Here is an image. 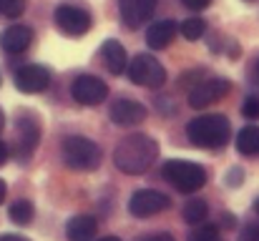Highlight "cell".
<instances>
[{"instance_id": "cell-1", "label": "cell", "mask_w": 259, "mask_h": 241, "mask_svg": "<svg viewBox=\"0 0 259 241\" xmlns=\"http://www.w3.org/2000/svg\"><path fill=\"white\" fill-rule=\"evenodd\" d=\"M156 159H159V143L146 133H131V136L121 138L116 151H113L116 168L121 173H128V176L146 173Z\"/></svg>"}, {"instance_id": "cell-2", "label": "cell", "mask_w": 259, "mask_h": 241, "mask_svg": "<svg viewBox=\"0 0 259 241\" xmlns=\"http://www.w3.org/2000/svg\"><path fill=\"white\" fill-rule=\"evenodd\" d=\"M229 121L227 116L222 113H206V116H199L194 118L189 126H186V136L194 146L199 149H222L227 141H229Z\"/></svg>"}, {"instance_id": "cell-3", "label": "cell", "mask_w": 259, "mask_h": 241, "mask_svg": "<svg viewBox=\"0 0 259 241\" xmlns=\"http://www.w3.org/2000/svg\"><path fill=\"white\" fill-rule=\"evenodd\" d=\"M63 161L73 171H96L101 166V149L96 141L86 136H68L63 138Z\"/></svg>"}, {"instance_id": "cell-4", "label": "cell", "mask_w": 259, "mask_h": 241, "mask_svg": "<svg viewBox=\"0 0 259 241\" xmlns=\"http://www.w3.org/2000/svg\"><path fill=\"white\" fill-rule=\"evenodd\" d=\"M161 173H164V178H166L171 186H176L181 194H194V191H199V188L206 183V171H204V166H199V163H194V161L171 159L164 163Z\"/></svg>"}, {"instance_id": "cell-5", "label": "cell", "mask_w": 259, "mask_h": 241, "mask_svg": "<svg viewBox=\"0 0 259 241\" xmlns=\"http://www.w3.org/2000/svg\"><path fill=\"white\" fill-rule=\"evenodd\" d=\"M38 143H40V118L33 111H20L15 118V159H30Z\"/></svg>"}, {"instance_id": "cell-6", "label": "cell", "mask_w": 259, "mask_h": 241, "mask_svg": "<svg viewBox=\"0 0 259 241\" xmlns=\"http://www.w3.org/2000/svg\"><path fill=\"white\" fill-rule=\"evenodd\" d=\"M128 78L134 80L136 85H146V88H159V85H164V80H166V71H164V66L154 58V56H149V53H139L131 63H128Z\"/></svg>"}, {"instance_id": "cell-7", "label": "cell", "mask_w": 259, "mask_h": 241, "mask_svg": "<svg viewBox=\"0 0 259 241\" xmlns=\"http://www.w3.org/2000/svg\"><path fill=\"white\" fill-rule=\"evenodd\" d=\"M53 18H56L58 30L68 38L86 35L91 30V15H88V10L78 8V5H58Z\"/></svg>"}, {"instance_id": "cell-8", "label": "cell", "mask_w": 259, "mask_h": 241, "mask_svg": "<svg viewBox=\"0 0 259 241\" xmlns=\"http://www.w3.org/2000/svg\"><path fill=\"white\" fill-rule=\"evenodd\" d=\"M171 206V199L161 191H154V188H141L131 196L128 201V211L136 216V219H149V216H156L161 211H166Z\"/></svg>"}, {"instance_id": "cell-9", "label": "cell", "mask_w": 259, "mask_h": 241, "mask_svg": "<svg viewBox=\"0 0 259 241\" xmlns=\"http://www.w3.org/2000/svg\"><path fill=\"white\" fill-rule=\"evenodd\" d=\"M229 93V80L224 78H209V80H199L191 90H189V106L191 108H204L217 103L219 98H224Z\"/></svg>"}, {"instance_id": "cell-10", "label": "cell", "mask_w": 259, "mask_h": 241, "mask_svg": "<svg viewBox=\"0 0 259 241\" xmlns=\"http://www.w3.org/2000/svg\"><path fill=\"white\" fill-rule=\"evenodd\" d=\"M71 95L81 106H98L108 95V88H106L103 80L96 78V76H78L73 80V85H71Z\"/></svg>"}, {"instance_id": "cell-11", "label": "cell", "mask_w": 259, "mask_h": 241, "mask_svg": "<svg viewBox=\"0 0 259 241\" xmlns=\"http://www.w3.org/2000/svg\"><path fill=\"white\" fill-rule=\"evenodd\" d=\"M51 85V71L46 66L30 63L15 71V88L20 93H43Z\"/></svg>"}, {"instance_id": "cell-12", "label": "cell", "mask_w": 259, "mask_h": 241, "mask_svg": "<svg viewBox=\"0 0 259 241\" xmlns=\"http://www.w3.org/2000/svg\"><path fill=\"white\" fill-rule=\"evenodd\" d=\"M156 3L159 0H118V15H121V23L131 30L141 28L156 10Z\"/></svg>"}, {"instance_id": "cell-13", "label": "cell", "mask_w": 259, "mask_h": 241, "mask_svg": "<svg viewBox=\"0 0 259 241\" xmlns=\"http://www.w3.org/2000/svg\"><path fill=\"white\" fill-rule=\"evenodd\" d=\"M146 118V106L134 98H118L111 106V121L116 126H139Z\"/></svg>"}, {"instance_id": "cell-14", "label": "cell", "mask_w": 259, "mask_h": 241, "mask_svg": "<svg viewBox=\"0 0 259 241\" xmlns=\"http://www.w3.org/2000/svg\"><path fill=\"white\" fill-rule=\"evenodd\" d=\"M33 43V30L28 25H10L3 35H0V48L10 56L25 53Z\"/></svg>"}, {"instance_id": "cell-15", "label": "cell", "mask_w": 259, "mask_h": 241, "mask_svg": "<svg viewBox=\"0 0 259 241\" xmlns=\"http://www.w3.org/2000/svg\"><path fill=\"white\" fill-rule=\"evenodd\" d=\"M101 53H103V61H106L108 73L121 76L123 71H128V56H126V48H123L118 40L108 38V40L101 45Z\"/></svg>"}, {"instance_id": "cell-16", "label": "cell", "mask_w": 259, "mask_h": 241, "mask_svg": "<svg viewBox=\"0 0 259 241\" xmlns=\"http://www.w3.org/2000/svg\"><path fill=\"white\" fill-rule=\"evenodd\" d=\"M96 229H98V224H96L93 216L78 214V216H73V219L66 224V236L71 241H91L96 236Z\"/></svg>"}, {"instance_id": "cell-17", "label": "cell", "mask_w": 259, "mask_h": 241, "mask_svg": "<svg viewBox=\"0 0 259 241\" xmlns=\"http://www.w3.org/2000/svg\"><path fill=\"white\" fill-rule=\"evenodd\" d=\"M176 30H179V28H176L174 20H159V23H154V25L149 28V33H146V43H149L154 51H164V48L174 40Z\"/></svg>"}, {"instance_id": "cell-18", "label": "cell", "mask_w": 259, "mask_h": 241, "mask_svg": "<svg viewBox=\"0 0 259 241\" xmlns=\"http://www.w3.org/2000/svg\"><path fill=\"white\" fill-rule=\"evenodd\" d=\"M237 151L242 156H259V126H244L239 131Z\"/></svg>"}, {"instance_id": "cell-19", "label": "cell", "mask_w": 259, "mask_h": 241, "mask_svg": "<svg viewBox=\"0 0 259 241\" xmlns=\"http://www.w3.org/2000/svg\"><path fill=\"white\" fill-rule=\"evenodd\" d=\"M33 204L30 201H25V199H20V201H15L13 206H10V211H8V216H10V221L13 224H20V226H25V224H30L33 221Z\"/></svg>"}, {"instance_id": "cell-20", "label": "cell", "mask_w": 259, "mask_h": 241, "mask_svg": "<svg viewBox=\"0 0 259 241\" xmlns=\"http://www.w3.org/2000/svg\"><path fill=\"white\" fill-rule=\"evenodd\" d=\"M206 214H209V206H206L204 201H199V199H194V201H189V204L184 206V221L191 224V226L204 224Z\"/></svg>"}, {"instance_id": "cell-21", "label": "cell", "mask_w": 259, "mask_h": 241, "mask_svg": "<svg viewBox=\"0 0 259 241\" xmlns=\"http://www.w3.org/2000/svg\"><path fill=\"white\" fill-rule=\"evenodd\" d=\"M179 30H181V35H184L186 40H199V38L204 35V30H206V23H204L201 18H189V20H184V23L179 25Z\"/></svg>"}, {"instance_id": "cell-22", "label": "cell", "mask_w": 259, "mask_h": 241, "mask_svg": "<svg viewBox=\"0 0 259 241\" xmlns=\"http://www.w3.org/2000/svg\"><path fill=\"white\" fill-rule=\"evenodd\" d=\"M189 241H222L219 236V229L217 226H196L191 234H189Z\"/></svg>"}, {"instance_id": "cell-23", "label": "cell", "mask_w": 259, "mask_h": 241, "mask_svg": "<svg viewBox=\"0 0 259 241\" xmlns=\"http://www.w3.org/2000/svg\"><path fill=\"white\" fill-rule=\"evenodd\" d=\"M25 3H28V0H0V15H5V18H18V15H23Z\"/></svg>"}, {"instance_id": "cell-24", "label": "cell", "mask_w": 259, "mask_h": 241, "mask_svg": "<svg viewBox=\"0 0 259 241\" xmlns=\"http://www.w3.org/2000/svg\"><path fill=\"white\" fill-rule=\"evenodd\" d=\"M242 116L249 118V121H257L259 118V98L257 95L244 98V103H242Z\"/></svg>"}, {"instance_id": "cell-25", "label": "cell", "mask_w": 259, "mask_h": 241, "mask_svg": "<svg viewBox=\"0 0 259 241\" xmlns=\"http://www.w3.org/2000/svg\"><path fill=\"white\" fill-rule=\"evenodd\" d=\"M237 241H259V224H249L244 226V231L239 234Z\"/></svg>"}, {"instance_id": "cell-26", "label": "cell", "mask_w": 259, "mask_h": 241, "mask_svg": "<svg viewBox=\"0 0 259 241\" xmlns=\"http://www.w3.org/2000/svg\"><path fill=\"white\" fill-rule=\"evenodd\" d=\"M181 5H186L189 10H204L211 5V0H181Z\"/></svg>"}, {"instance_id": "cell-27", "label": "cell", "mask_w": 259, "mask_h": 241, "mask_svg": "<svg viewBox=\"0 0 259 241\" xmlns=\"http://www.w3.org/2000/svg\"><path fill=\"white\" fill-rule=\"evenodd\" d=\"M239 181H242V171H239V168H234V171L227 176V183H229V186H237Z\"/></svg>"}, {"instance_id": "cell-28", "label": "cell", "mask_w": 259, "mask_h": 241, "mask_svg": "<svg viewBox=\"0 0 259 241\" xmlns=\"http://www.w3.org/2000/svg\"><path fill=\"white\" fill-rule=\"evenodd\" d=\"M144 241H176L171 234H151V236H146Z\"/></svg>"}, {"instance_id": "cell-29", "label": "cell", "mask_w": 259, "mask_h": 241, "mask_svg": "<svg viewBox=\"0 0 259 241\" xmlns=\"http://www.w3.org/2000/svg\"><path fill=\"white\" fill-rule=\"evenodd\" d=\"M0 241H30V239H25V236H20V234H3Z\"/></svg>"}, {"instance_id": "cell-30", "label": "cell", "mask_w": 259, "mask_h": 241, "mask_svg": "<svg viewBox=\"0 0 259 241\" xmlns=\"http://www.w3.org/2000/svg\"><path fill=\"white\" fill-rule=\"evenodd\" d=\"M222 221L227 224V229H234V216H232V214H224V216H222Z\"/></svg>"}, {"instance_id": "cell-31", "label": "cell", "mask_w": 259, "mask_h": 241, "mask_svg": "<svg viewBox=\"0 0 259 241\" xmlns=\"http://www.w3.org/2000/svg\"><path fill=\"white\" fill-rule=\"evenodd\" d=\"M5 159H8V146H5V143L0 141V163H3Z\"/></svg>"}, {"instance_id": "cell-32", "label": "cell", "mask_w": 259, "mask_h": 241, "mask_svg": "<svg viewBox=\"0 0 259 241\" xmlns=\"http://www.w3.org/2000/svg\"><path fill=\"white\" fill-rule=\"evenodd\" d=\"M5 194H8V188H5V181L0 178V204H3V199H5Z\"/></svg>"}, {"instance_id": "cell-33", "label": "cell", "mask_w": 259, "mask_h": 241, "mask_svg": "<svg viewBox=\"0 0 259 241\" xmlns=\"http://www.w3.org/2000/svg\"><path fill=\"white\" fill-rule=\"evenodd\" d=\"M98 241H121L118 236H103V239H98Z\"/></svg>"}, {"instance_id": "cell-34", "label": "cell", "mask_w": 259, "mask_h": 241, "mask_svg": "<svg viewBox=\"0 0 259 241\" xmlns=\"http://www.w3.org/2000/svg\"><path fill=\"white\" fill-rule=\"evenodd\" d=\"M3 126H5V116H3V108H0V131H3Z\"/></svg>"}, {"instance_id": "cell-35", "label": "cell", "mask_w": 259, "mask_h": 241, "mask_svg": "<svg viewBox=\"0 0 259 241\" xmlns=\"http://www.w3.org/2000/svg\"><path fill=\"white\" fill-rule=\"evenodd\" d=\"M254 211H257V214H259V199H257V201H254Z\"/></svg>"}, {"instance_id": "cell-36", "label": "cell", "mask_w": 259, "mask_h": 241, "mask_svg": "<svg viewBox=\"0 0 259 241\" xmlns=\"http://www.w3.org/2000/svg\"><path fill=\"white\" fill-rule=\"evenodd\" d=\"M257 73H259V61H257Z\"/></svg>"}, {"instance_id": "cell-37", "label": "cell", "mask_w": 259, "mask_h": 241, "mask_svg": "<svg viewBox=\"0 0 259 241\" xmlns=\"http://www.w3.org/2000/svg\"><path fill=\"white\" fill-rule=\"evenodd\" d=\"M247 3H252V0H247Z\"/></svg>"}]
</instances>
